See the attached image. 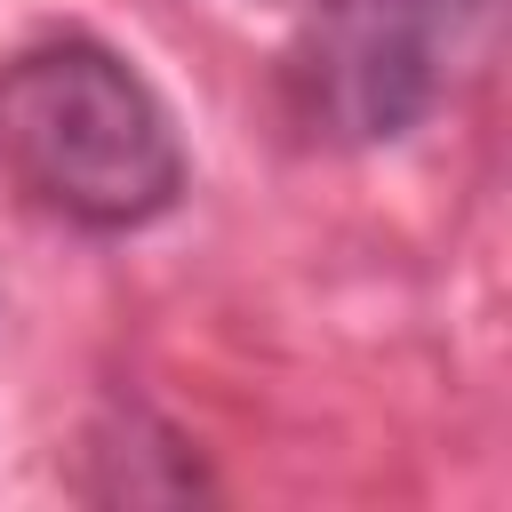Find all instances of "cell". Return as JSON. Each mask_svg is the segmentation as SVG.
Masks as SVG:
<instances>
[{
  "mask_svg": "<svg viewBox=\"0 0 512 512\" xmlns=\"http://www.w3.org/2000/svg\"><path fill=\"white\" fill-rule=\"evenodd\" d=\"M0 176L72 232L120 240L192 192L168 96L96 32H40L0 56Z\"/></svg>",
  "mask_w": 512,
  "mask_h": 512,
  "instance_id": "1",
  "label": "cell"
},
{
  "mask_svg": "<svg viewBox=\"0 0 512 512\" xmlns=\"http://www.w3.org/2000/svg\"><path fill=\"white\" fill-rule=\"evenodd\" d=\"M496 0H312L280 40V104L328 152L408 144L488 56Z\"/></svg>",
  "mask_w": 512,
  "mask_h": 512,
  "instance_id": "2",
  "label": "cell"
},
{
  "mask_svg": "<svg viewBox=\"0 0 512 512\" xmlns=\"http://www.w3.org/2000/svg\"><path fill=\"white\" fill-rule=\"evenodd\" d=\"M72 496L88 504H208L216 472L152 400H104L72 456Z\"/></svg>",
  "mask_w": 512,
  "mask_h": 512,
  "instance_id": "3",
  "label": "cell"
}]
</instances>
